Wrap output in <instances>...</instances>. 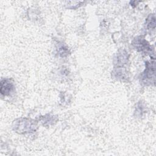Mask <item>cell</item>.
<instances>
[{
  "label": "cell",
  "mask_w": 156,
  "mask_h": 156,
  "mask_svg": "<svg viewBox=\"0 0 156 156\" xmlns=\"http://www.w3.org/2000/svg\"><path fill=\"white\" fill-rule=\"evenodd\" d=\"M35 129V124L26 118L18 119L14 123V130L20 133L33 132Z\"/></svg>",
  "instance_id": "cell-1"
},
{
  "label": "cell",
  "mask_w": 156,
  "mask_h": 156,
  "mask_svg": "<svg viewBox=\"0 0 156 156\" xmlns=\"http://www.w3.org/2000/svg\"><path fill=\"white\" fill-rule=\"evenodd\" d=\"M142 82L145 84H151L155 82V62H147L145 71L141 76Z\"/></svg>",
  "instance_id": "cell-2"
},
{
  "label": "cell",
  "mask_w": 156,
  "mask_h": 156,
  "mask_svg": "<svg viewBox=\"0 0 156 156\" xmlns=\"http://www.w3.org/2000/svg\"><path fill=\"white\" fill-rule=\"evenodd\" d=\"M14 85L9 79H2L1 82L0 91L1 94L7 96L14 91Z\"/></svg>",
  "instance_id": "cell-3"
},
{
  "label": "cell",
  "mask_w": 156,
  "mask_h": 156,
  "mask_svg": "<svg viewBox=\"0 0 156 156\" xmlns=\"http://www.w3.org/2000/svg\"><path fill=\"white\" fill-rule=\"evenodd\" d=\"M133 44L135 46L136 49H140L141 51H146L150 49L149 44L147 43V41L142 38H136Z\"/></svg>",
  "instance_id": "cell-4"
},
{
  "label": "cell",
  "mask_w": 156,
  "mask_h": 156,
  "mask_svg": "<svg viewBox=\"0 0 156 156\" xmlns=\"http://www.w3.org/2000/svg\"><path fill=\"white\" fill-rule=\"evenodd\" d=\"M147 26L148 28H155V18L154 15H151L148 16L147 20Z\"/></svg>",
  "instance_id": "cell-5"
},
{
  "label": "cell",
  "mask_w": 156,
  "mask_h": 156,
  "mask_svg": "<svg viewBox=\"0 0 156 156\" xmlns=\"http://www.w3.org/2000/svg\"><path fill=\"white\" fill-rule=\"evenodd\" d=\"M58 52L60 56L65 57L68 55V51L66 47H65L64 46H61L58 49Z\"/></svg>",
  "instance_id": "cell-6"
}]
</instances>
